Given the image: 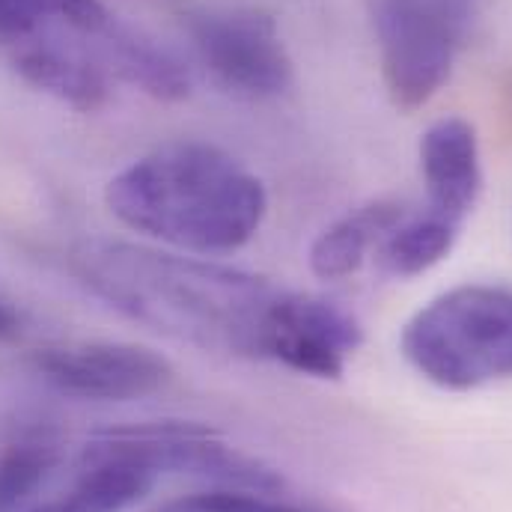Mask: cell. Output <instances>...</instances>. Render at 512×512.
Returning <instances> with one entry per match:
<instances>
[{"instance_id": "6da1fadb", "label": "cell", "mask_w": 512, "mask_h": 512, "mask_svg": "<svg viewBox=\"0 0 512 512\" xmlns=\"http://www.w3.org/2000/svg\"><path fill=\"white\" fill-rule=\"evenodd\" d=\"M69 271L108 307L167 337L256 358L262 316L280 292L265 277L209 256L128 242H81Z\"/></svg>"}, {"instance_id": "7a4b0ae2", "label": "cell", "mask_w": 512, "mask_h": 512, "mask_svg": "<svg viewBox=\"0 0 512 512\" xmlns=\"http://www.w3.org/2000/svg\"><path fill=\"white\" fill-rule=\"evenodd\" d=\"M105 203L131 233L209 259L248 248L268 215L262 179L203 140H173L140 155L108 182Z\"/></svg>"}, {"instance_id": "3957f363", "label": "cell", "mask_w": 512, "mask_h": 512, "mask_svg": "<svg viewBox=\"0 0 512 512\" xmlns=\"http://www.w3.org/2000/svg\"><path fill=\"white\" fill-rule=\"evenodd\" d=\"M408 367L444 390H477L512 376V289L462 283L423 304L402 328Z\"/></svg>"}, {"instance_id": "277c9868", "label": "cell", "mask_w": 512, "mask_h": 512, "mask_svg": "<svg viewBox=\"0 0 512 512\" xmlns=\"http://www.w3.org/2000/svg\"><path fill=\"white\" fill-rule=\"evenodd\" d=\"M382 78L399 111H417L447 84L459 18L447 0H373Z\"/></svg>"}, {"instance_id": "5b68a950", "label": "cell", "mask_w": 512, "mask_h": 512, "mask_svg": "<svg viewBox=\"0 0 512 512\" xmlns=\"http://www.w3.org/2000/svg\"><path fill=\"white\" fill-rule=\"evenodd\" d=\"M194 48L209 75L245 99L283 96L295 81L277 21L254 6H221L191 15Z\"/></svg>"}, {"instance_id": "8992f818", "label": "cell", "mask_w": 512, "mask_h": 512, "mask_svg": "<svg viewBox=\"0 0 512 512\" xmlns=\"http://www.w3.org/2000/svg\"><path fill=\"white\" fill-rule=\"evenodd\" d=\"M105 447H114L143 462L155 474H188L227 489L280 492L283 477L254 456L230 447L215 429L191 420H155L96 435Z\"/></svg>"}, {"instance_id": "52a82bcc", "label": "cell", "mask_w": 512, "mask_h": 512, "mask_svg": "<svg viewBox=\"0 0 512 512\" xmlns=\"http://www.w3.org/2000/svg\"><path fill=\"white\" fill-rule=\"evenodd\" d=\"M361 340V322L343 304L280 289L262 316L256 358L310 379L334 382L346 373Z\"/></svg>"}, {"instance_id": "ba28073f", "label": "cell", "mask_w": 512, "mask_h": 512, "mask_svg": "<svg viewBox=\"0 0 512 512\" xmlns=\"http://www.w3.org/2000/svg\"><path fill=\"white\" fill-rule=\"evenodd\" d=\"M36 373L66 396L96 402H128L161 393L173 382V364L137 343L78 340L45 346L33 355Z\"/></svg>"}, {"instance_id": "9c48e42d", "label": "cell", "mask_w": 512, "mask_h": 512, "mask_svg": "<svg viewBox=\"0 0 512 512\" xmlns=\"http://www.w3.org/2000/svg\"><path fill=\"white\" fill-rule=\"evenodd\" d=\"M420 173L426 209L465 227L483 191V158L477 128L462 117H444L420 137Z\"/></svg>"}, {"instance_id": "30bf717a", "label": "cell", "mask_w": 512, "mask_h": 512, "mask_svg": "<svg viewBox=\"0 0 512 512\" xmlns=\"http://www.w3.org/2000/svg\"><path fill=\"white\" fill-rule=\"evenodd\" d=\"M12 66L30 87L81 114H96L108 105L111 87L105 69L78 48L36 36L15 48Z\"/></svg>"}, {"instance_id": "8fae6325", "label": "cell", "mask_w": 512, "mask_h": 512, "mask_svg": "<svg viewBox=\"0 0 512 512\" xmlns=\"http://www.w3.org/2000/svg\"><path fill=\"white\" fill-rule=\"evenodd\" d=\"M93 39L114 72L146 96L158 102H179L191 93V72L182 57L140 27L111 15Z\"/></svg>"}, {"instance_id": "7c38bea8", "label": "cell", "mask_w": 512, "mask_h": 512, "mask_svg": "<svg viewBox=\"0 0 512 512\" xmlns=\"http://www.w3.org/2000/svg\"><path fill=\"white\" fill-rule=\"evenodd\" d=\"M399 200H373L334 224H328L310 245V271L319 280H343L361 271L367 256L376 254L379 242L405 218Z\"/></svg>"}, {"instance_id": "4fadbf2b", "label": "cell", "mask_w": 512, "mask_h": 512, "mask_svg": "<svg viewBox=\"0 0 512 512\" xmlns=\"http://www.w3.org/2000/svg\"><path fill=\"white\" fill-rule=\"evenodd\" d=\"M459 233L462 224L423 209L417 215H405L379 242L373 256L387 277H417L450 256Z\"/></svg>"}, {"instance_id": "5bb4252c", "label": "cell", "mask_w": 512, "mask_h": 512, "mask_svg": "<svg viewBox=\"0 0 512 512\" xmlns=\"http://www.w3.org/2000/svg\"><path fill=\"white\" fill-rule=\"evenodd\" d=\"M60 459L48 432H30L0 450V512H24Z\"/></svg>"}, {"instance_id": "9a60e30c", "label": "cell", "mask_w": 512, "mask_h": 512, "mask_svg": "<svg viewBox=\"0 0 512 512\" xmlns=\"http://www.w3.org/2000/svg\"><path fill=\"white\" fill-rule=\"evenodd\" d=\"M277 492H254V489H227L212 486L203 492L179 495L149 512H313L280 498H271Z\"/></svg>"}, {"instance_id": "2e32d148", "label": "cell", "mask_w": 512, "mask_h": 512, "mask_svg": "<svg viewBox=\"0 0 512 512\" xmlns=\"http://www.w3.org/2000/svg\"><path fill=\"white\" fill-rule=\"evenodd\" d=\"M66 3L69 0H0V42L24 45L39 36L48 21L63 18Z\"/></svg>"}, {"instance_id": "e0dca14e", "label": "cell", "mask_w": 512, "mask_h": 512, "mask_svg": "<svg viewBox=\"0 0 512 512\" xmlns=\"http://www.w3.org/2000/svg\"><path fill=\"white\" fill-rule=\"evenodd\" d=\"M24 334V313L15 301L0 295V346L3 343H18Z\"/></svg>"}, {"instance_id": "ac0fdd59", "label": "cell", "mask_w": 512, "mask_h": 512, "mask_svg": "<svg viewBox=\"0 0 512 512\" xmlns=\"http://www.w3.org/2000/svg\"><path fill=\"white\" fill-rule=\"evenodd\" d=\"M33 512H78V510L63 498V501H54V504H48V507H42V510H33Z\"/></svg>"}]
</instances>
